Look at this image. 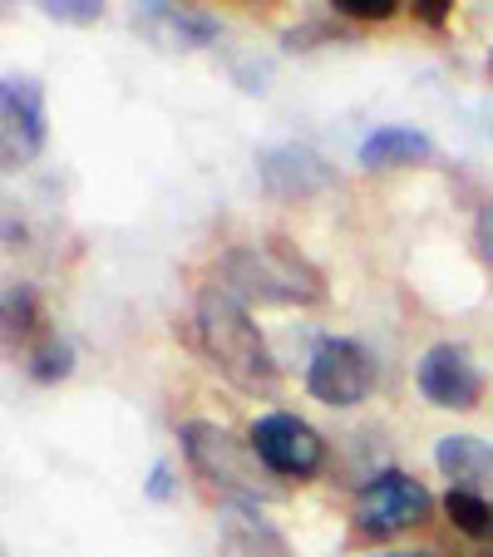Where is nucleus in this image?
<instances>
[{"mask_svg":"<svg viewBox=\"0 0 493 557\" xmlns=\"http://www.w3.org/2000/svg\"><path fill=\"white\" fill-rule=\"evenodd\" d=\"M198 336L222 380L242 389V395H267L276 385V360L267 350L262 331L252 326V315L227 286H208L198 296Z\"/></svg>","mask_w":493,"mask_h":557,"instance_id":"nucleus-1","label":"nucleus"},{"mask_svg":"<svg viewBox=\"0 0 493 557\" xmlns=\"http://www.w3.org/2000/svg\"><path fill=\"white\" fill-rule=\"evenodd\" d=\"M222 282L237 301H272V306H316L325 282L301 252L286 243H252L232 247L222 257Z\"/></svg>","mask_w":493,"mask_h":557,"instance_id":"nucleus-2","label":"nucleus"},{"mask_svg":"<svg viewBox=\"0 0 493 557\" xmlns=\"http://www.w3.org/2000/svg\"><path fill=\"white\" fill-rule=\"evenodd\" d=\"M178 440H183L188 463L208 479V484H222V488H232V494H242V498H272L276 494L272 469L257 459V449L252 444H242V440H232L222 424L188 420L178 430Z\"/></svg>","mask_w":493,"mask_h":557,"instance_id":"nucleus-3","label":"nucleus"},{"mask_svg":"<svg viewBox=\"0 0 493 557\" xmlns=\"http://www.w3.org/2000/svg\"><path fill=\"white\" fill-rule=\"evenodd\" d=\"M375 385V366H370L366 346L350 336H325L306 360V389L331 410H350L360 405Z\"/></svg>","mask_w":493,"mask_h":557,"instance_id":"nucleus-4","label":"nucleus"},{"mask_svg":"<svg viewBox=\"0 0 493 557\" xmlns=\"http://www.w3.org/2000/svg\"><path fill=\"white\" fill-rule=\"evenodd\" d=\"M430 513V494L399 469H380L356 494V528L366 537H395Z\"/></svg>","mask_w":493,"mask_h":557,"instance_id":"nucleus-5","label":"nucleus"},{"mask_svg":"<svg viewBox=\"0 0 493 557\" xmlns=\"http://www.w3.org/2000/svg\"><path fill=\"white\" fill-rule=\"evenodd\" d=\"M50 119H45V89L30 74H5L0 79V158L5 169H21L45 148Z\"/></svg>","mask_w":493,"mask_h":557,"instance_id":"nucleus-6","label":"nucleus"},{"mask_svg":"<svg viewBox=\"0 0 493 557\" xmlns=\"http://www.w3.org/2000/svg\"><path fill=\"white\" fill-rule=\"evenodd\" d=\"M247 444H252L257 459H262L272 473H282V479H311V473L325 463L321 434L286 410L262 414V420L252 424V434H247Z\"/></svg>","mask_w":493,"mask_h":557,"instance_id":"nucleus-7","label":"nucleus"},{"mask_svg":"<svg viewBox=\"0 0 493 557\" xmlns=\"http://www.w3.org/2000/svg\"><path fill=\"white\" fill-rule=\"evenodd\" d=\"M415 385L420 395L434 405V410H473L483 400V375L469 360V350L454 346V341H440L420 356L415 366Z\"/></svg>","mask_w":493,"mask_h":557,"instance_id":"nucleus-8","label":"nucleus"},{"mask_svg":"<svg viewBox=\"0 0 493 557\" xmlns=\"http://www.w3.org/2000/svg\"><path fill=\"white\" fill-rule=\"evenodd\" d=\"M257 178L272 198H316V193L336 188V169L316 153L311 144H272L257 153Z\"/></svg>","mask_w":493,"mask_h":557,"instance_id":"nucleus-9","label":"nucleus"},{"mask_svg":"<svg viewBox=\"0 0 493 557\" xmlns=\"http://www.w3.org/2000/svg\"><path fill=\"white\" fill-rule=\"evenodd\" d=\"M434 158V144L424 128H409V124H385V128H370L356 148V163L366 173H385V169H409V163H424Z\"/></svg>","mask_w":493,"mask_h":557,"instance_id":"nucleus-10","label":"nucleus"},{"mask_svg":"<svg viewBox=\"0 0 493 557\" xmlns=\"http://www.w3.org/2000/svg\"><path fill=\"white\" fill-rule=\"evenodd\" d=\"M434 469L459 488H479L483 479H493V444L479 434H444L434 444Z\"/></svg>","mask_w":493,"mask_h":557,"instance_id":"nucleus-11","label":"nucleus"},{"mask_svg":"<svg viewBox=\"0 0 493 557\" xmlns=\"http://www.w3.org/2000/svg\"><path fill=\"white\" fill-rule=\"evenodd\" d=\"M222 557H286V543L247 508L222 513Z\"/></svg>","mask_w":493,"mask_h":557,"instance_id":"nucleus-12","label":"nucleus"},{"mask_svg":"<svg viewBox=\"0 0 493 557\" xmlns=\"http://www.w3.org/2000/svg\"><path fill=\"white\" fill-rule=\"evenodd\" d=\"M444 513H449V523L459 528L464 537H473V543L493 537V504H489V498H479L473 488H449Z\"/></svg>","mask_w":493,"mask_h":557,"instance_id":"nucleus-13","label":"nucleus"},{"mask_svg":"<svg viewBox=\"0 0 493 557\" xmlns=\"http://www.w3.org/2000/svg\"><path fill=\"white\" fill-rule=\"evenodd\" d=\"M74 370V350L70 341H60L50 331V336H40V346L30 350V375L40 380V385H54V380H64Z\"/></svg>","mask_w":493,"mask_h":557,"instance_id":"nucleus-14","label":"nucleus"},{"mask_svg":"<svg viewBox=\"0 0 493 557\" xmlns=\"http://www.w3.org/2000/svg\"><path fill=\"white\" fill-rule=\"evenodd\" d=\"M35 5L60 25H95L104 15V0H35Z\"/></svg>","mask_w":493,"mask_h":557,"instance_id":"nucleus-15","label":"nucleus"},{"mask_svg":"<svg viewBox=\"0 0 493 557\" xmlns=\"http://www.w3.org/2000/svg\"><path fill=\"white\" fill-rule=\"evenodd\" d=\"M35 321V292L25 282H11V292H5V331L11 336H25Z\"/></svg>","mask_w":493,"mask_h":557,"instance_id":"nucleus-16","label":"nucleus"},{"mask_svg":"<svg viewBox=\"0 0 493 557\" xmlns=\"http://www.w3.org/2000/svg\"><path fill=\"white\" fill-rule=\"evenodd\" d=\"M331 11L346 21H390L399 11V0H331Z\"/></svg>","mask_w":493,"mask_h":557,"instance_id":"nucleus-17","label":"nucleus"},{"mask_svg":"<svg viewBox=\"0 0 493 557\" xmlns=\"http://www.w3.org/2000/svg\"><path fill=\"white\" fill-rule=\"evenodd\" d=\"M473 247H479V257L493 267V198L479 208V222H473Z\"/></svg>","mask_w":493,"mask_h":557,"instance_id":"nucleus-18","label":"nucleus"},{"mask_svg":"<svg viewBox=\"0 0 493 557\" xmlns=\"http://www.w3.org/2000/svg\"><path fill=\"white\" fill-rule=\"evenodd\" d=\"M169 494H173V473H169V463H153V473H148V498H158V504H163Z\"/></svg>","mask_w":493,"mask_h":557,"instance_id":"nucleus-19","label":"nucleus"},{"mask_svg":"<svg viewBox=\"0 0 493 557\" xmlns=\"http://www.w3.org/2000/svg\"><path fill=\"white\" fill-rule=\"evenodd\" d=\"M415 11H420L424 25H444L449 21V0H415Z\"/></svg>","mask_w":493,"mask_h":557,"instance_id":"nucleus-20","label":"nucleus"},{"mask_svg":"<svg viewBox=\"0 0 493 557\" xmlns=\"http://www.w3.org/2000/svg\"><path fill=\"white\" fill-rule=\"evenodd\" d=\"M375 557H434V553H375Z\"/></svg>","mask_w":493,"mask_h":557,"instance_id":"nucleus-21","label":"nucleus"}]
</instances>
